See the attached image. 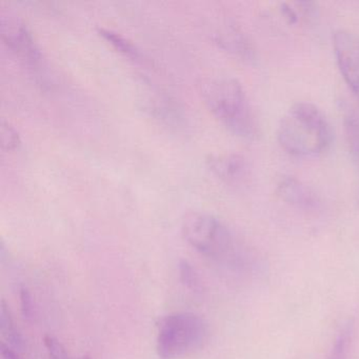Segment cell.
Wrapping results in <instances>:
<instances>
[{
    "label": "cell",
    "instance_id": "obj_1",
    "mask_svg": "<svg viewBox=\"0 0 359 359\" xmlns=\"http://www.w3.org/2000/svg\"><path fill=\"white\" fill-rule=\"evenodd\" d=\"M182 232L196 251L229 270L249 273L255 268V256L251 250L224 222L211 214H187L182 222Z\"/></svg>",
    "mask_w": 359,
    "mask_h": 359
},
{
    "label": "cell",
    "instance_id": "obj_2",
    "mask_svg": "<svg viewBox=\"0 0 359 359\" xmlns=\"http://www.w3.org/2000/svg\"><path fill=\"white\" fill-rule=\"evenodd\" d=\"M333 130L325 113L311 102H297L287 111L277 129L281 148L296 157H316L329 150Z\"/></svg>",
    "mask_w": 359,
    "mask_h": 359
},
{
    "label": "cell",
    "instance_id": "obj_3",
    "mask_svg": "<svg viewBox=\"0 0 359 359\" xmlns=\"http://www.w3.org/2000/svg\"><path fill=\"white\" fill-rule=\"evenodd\" d=\"M203 97L214 117L231 133L243 140L256 137L255 115L243 86L236 79H211L203 85Z\"/></svg>",
    "mask_w": 359,
    "mask_h": 359
},
{
    "label": "cell",
    "instance_id": "obj_4",
    "mask_svg": "<svg viewBox=\"0 0 359 359\" xmlns=\"http://www.w3.org/2000/svg\"><path fill=\"white\" fill-rule=\"evenodd\" d=\"M209 337L205 318L190 312L168 315L159 325L156 351L161 359H177L203 348Z\"/></svg>",
    "mask_w": 359,
    "mask_h": 359
},
{
    "label": "cell",
    "instance_id": "obj_5",
    "mask_svg": "<svg viewBox=\"0 0 359 359\" xmlns=\"http://www.w3.org/2000/svg\"><path fill=\"white\" fill-rule=\"evenodd\" d=\"M1 39L8 49L33 71H37L43 64V55L32 33L27 25L18 16L4 15L1 18Z\"/></svg>",
    "mask_w": 359,
    "mask_h": 359
},
{
    "label": "cell",
    "instance_id": "obj_6",
    "mask_svg": "<svg viewBox=\"0 0 359 359\" xmlns=\"http://www.w3.org/2000/svg\"><path fill=\"white\" fill-rule=\"evenodd\" d=\"M333 48L340 74L359 100V37L348 31H337Z\"/></svg>",
    "mask_w": 359,
    "mask_h": 359
},
{
    "label": "cell",
    "instance_id": "obj_7",
    "mask_svg": "<svg viewBox=\"0 0 359 359\" xmlns=\"http://www.w3.org/2000/svg\"><path fill=\"white\" fill-rule=\"evenodd\" d=\"M207 165L210 171L228 186H243L249 178V163L245 157L235 153L211 155Z\"/></svg>",
    "mask_w": 359,
    "mask_h": 359
},
{
    "label": "cell",
    "instance_id": "obj_8",
    "mask_svg": "<svg viewBox=\"0 0 359 359\" xmlns=\"http://www.w3.org/2000/svg\"><path fill=\"white\" fill-rule=\"evenodd\" d=\"M276 192L285 203L296 209L315 211L320 208V197L317 193L293 176H281L277 182Z\"/></svg>",
    "mask_w": 359,
    "mask_h": 359
},
{
    "label": "cell",
    "instance_id": "obj_9",
    "mask_svg": "<svg viewBox=\"0 0 359 359\" xmlns=\"http://www.w3.org/2000/svg\"><path fill=\"white\" fill-rule=\"evenodd\" d=\"M218 45L245 62H254L255 50L245 34L234 25H228L216 33Z\"/></svg>",
    "mask_w": 359,
    "mask_h": 359
},
{
    "label": "cell",
    "instance_id": "obj_10",
    "mask_svg": "<svg viewBox=\"0 0 359 359\" xmlns=\"http://www.w3.org/2000/svg\"><path fill=\"white\" fill-rule=\"evenodd\" d=\"M0 330H1V334L5 337L6 341L8 342V344H4L14 351L22 350V346H24L22 335L16 329L11 312L5 302H1V309H0Z\"/></svg>",
    "mask_w": 359,
    "mask_h": 359
},
{
    "label": "cell",
    "instance_id": "obj_11",
    "mask_svg": "<svg viewBox=\"0 0 359 359\" xmlns=\"http://www.w3.org/2000/svg\"><path fill=\"white\" fill-rule=\"evenodd\" d=\"M344 135L351 158L359 169V116L348 112L344 118Z\"/></svg>",
    "mask_w": 359,
    "mask_h": 359
},
{
    "label": "cell",
    "instance_id": "obj_12",
    "mask_svg": "<svg viewBox=\"0 0 359 359\" xmlns=\"http://www.w3.org/2000/svg\"><path fill=\"white\" fill-rule=\"evenodd\" d=\"M98 33L100 36L104 37L109 43L113 46L115 49L118 50L121 53L125 54L128 57L132 58L134 60H140L142 58V53L140 50L134 46L131 41H128L126 37L119 33L114 32L108 29L100 28L98 29Z\"/></svg>",
    "mask_w": 359,
    "mask_h": 359
},
{
    "label": "cell",
    "instance_id": "obj_13",
    "mask_svg": "<svg viewBox=\"0 0 359 359\" xmlns=\"http://www.w3.org/2000/svg\"><path fill=\"white\" fill-rule=\"evenodd\" d=\"M0 137H1V147L4 150L14 151L20 147V138L18 131L12 127L7 121H1V127H0Z\"/></svg>",
    "mask_w": 359,
    "mask_h": 359
},
{
    "label": "cell",
    "instance_id": "obj_14",
    "mask_svg": "<svg viewBox=\"0 0 359 359\" xmlns=\"http://www.w3.org/2000/svg\"><path fill=\"white\" fill-rule=\"evenodd\" d=\"M180 276H182V283H186L191 289L195 290L198 287V277L188 262H184L180 264Z\"/></svg>",
    "mask_w": 359,
    "mask_h": 359
},
{
    "label": "cell",
    "instance_id": "obj_15",
    "mask_svg": "<svg viewBox=\"0 0 359 359\" xmlns=\"http://www.w3.org/2000/svg\"><path fill=\"white\" fill-rule=\"evenodd\" d=\"M20 302H22V315H24L27 319L32 318V298H31V295L30 293H29L28 290L25 289V287H22V292H20Z\"/></svg>",
    "mask_w": 359,
    "mask_h": 359
},
{
    "label": "cell",
    "instance_id": "obj_16",
    "mask_svg": "<svg viewBox=\"0 0 359 359\" xmlns=\"http://www.w3.org/2000/svg\"><path fill=\"white\" fill-rule=\"evenodd\" d=\"M1 356L3 359H20L15 351L4 344H1Z\"/></svg>",
    "mask_w": 359,
    "mask_h": 359
},
{
    "label": "cell",
    "instance_id": "obj_17",
    "mask_svg": "<svg viewBox=\"0 0 359 359\" xmlns=\"http://www.w3.org/2000/svg\"><path fill=\"white\" fill-rule=\"evenodd\" d=\"M79 359H91V358H90V357H88V356H83V357H81V358H79Z\"/></svg>",
    "mask_w": 359,
    "mask_h": 359
}]
</instances>
